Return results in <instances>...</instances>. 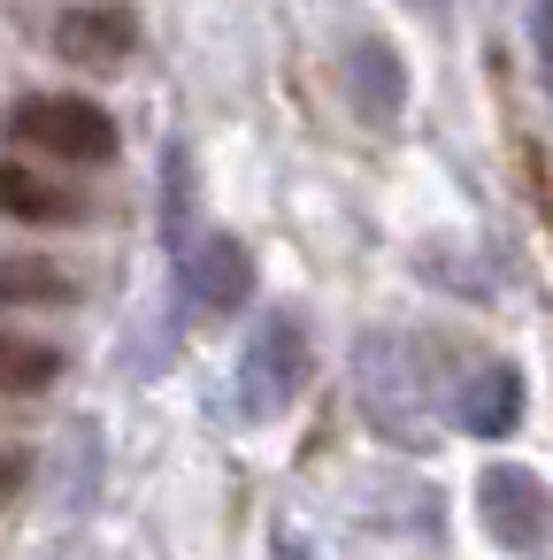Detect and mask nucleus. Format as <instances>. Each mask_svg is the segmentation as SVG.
<instances>
[{
  "label": "nucleus",
  "instance_id": "1",
  "mask_svg": "<svg viewBox=\"0 0 553 560\" xmlns=\"http://www.w3.org/2000/svg\"><path fill=\"white\" fill-rule=\"evenodd\" d=\"M308 384V323L292 307H262L239 353V407L246 422H277Z\"/></svg>",
  "mask_w": 553,
  "mask_h": 560
},
{
  "label": "nucleus",
  "instance_id": "2",
  "mask_svg": "<svg viewBox=\"0 0 553 560\" xmlns=\"http://www.w3.org/2000/svg\"><path fill=\"white\" fill-rule=\"evenodd\" d=\"M16 139L55 154V162H70V170H101L124 147L116 116L101 101H85V93H32V101H16Z\"/></svg>",
  "mask_w": 553,
  "mask_h": 560
},
{
  "label": "nucleus",
  "instance_id": "3",
  "mask_svg": "<svg viewBox=\"0 0 553 560\" xmlns=\"http://www.w3.org/2000/svg\"><path fill=\"white\" fill-rule=\"evenodd\" d=\"M476 514H484V529H492V545H507V552H545V537H553V499H545V483L530 476V468H515V460H492L484 476H476Z\"/></svg>",
  "mask_w": 553,
  "mask_h": 560
},
{
  "label": "nucleus",
  "instance_id": "4",
  "mask_svg": "<svg viewBox=\"0 0 553 560\" xmlns=\"http://www.w3.org/2000/svg\"><path fill=\"white\" fill-rule=\"evenodd\" d=\"M139 47V16L124 0H78V9L55 16V55L78 70H124Z\"/></svg>",
  "mask_w": 553,
  "mask_h": 560
},
{
  "label": "nucleus",
  "instance_id": "5",
  "mask_svg": "<svg viewBox=\"0 0 553 560\" xmlns=\"http://www.w3.org/2000/svg\"><path fill=\"white\" fill-rule=\"evenodd\" d=\"M177 277H185V292H193L208 315H231V307H246V292H254V261H246V246L223 238V231L193 238L185 261H177Z\"/></svg>",
  "mask_w": 553,
  "mask_h": 560
},
{
  "label": "nucleus",
  "instance_id": "6",
  "mask_svg": "<svg viewBox=\"0 0 553 560\" xmlns=\"http://www.w3.org/2000/svg\"><path fill=\"white\" fill-rule=\"evenodd\" d=\"M453 422H461L469 438H507V430L522 422V376H515L507 361L469 369L461 392H453Z\"/></svg>",
  "mask_w": 553,
  "mask_h": 560
},
{
  "label": "nucleus",
  "instance_id": "7",
  "mask_svg": "<svg viewBox=\"0 0 553 560\" xmlns=\"http://www.w3.org/2000/svg\"><path fill=\"white\" fill-rule=\"evenodd\" d=\"M346 85H354V101H361L369 124H392V116L407 108V70H400L392 39H361V47L346 55Z\"/></svg>",
  "mask_w": 553,
  "mask_h": 560
},
{
  "label": "nucleus",
  "instance_id": "8",
  "mask_svg": "<svg viewBox=\"0 0 553 560\" xmlns=\"http://www.w3.org/2000/svg\"><path fill=\"white\" fill-rule=\"evenodd\" d=\"M0 215H16V223H78L85 200L62 177H39L24 162H0Z\"/></svg>",
  "mask_w": 553,
  "mask_h": 560
},
{
  "label": "nucleus",
  "instance_id": "9",
  "mask_svg": "<svg viewBox=\"0 0 553 560\" xmlns=\"http://www.w3.org/2000/svg\"><path fill=\"white\" fill-rule=\"evenodd\" d=\"M78 277L47 254H0V307H70Z\"/></svg>",
  "mask_w": 553,
  "mask_h": 560
},
{
  "label": "nucleus",
  "instance_id": "10",
  "mask_svg": "<svg viewBox=\"0 0 553 560\" xmlns=\"http://www.w3.org/2000/svg\"><path fill=\"white\" fill-rule=\"evenodd\" d=\"M62 376V346H47V338H16V330H0V392H47Z\"/></svg>",
  "mask_w": 553,
  "mask_h": 560
},
{
  "label": "nucleus",
  "instance_id": "11",
  "mask_svg": "<svg viewBox=\"0 0 553 560\" xmlns=\"http://www.w3.org/2000/svg\"><path fill=\"white\" fill-rule=\"evenodd\" d=\"M185 215H193V154H185V139H170V154H162V238L185 254Z\"/></svg>",
  "mask_w": 553,
  "mask_h": 560
},
{
  "label": "nucleus",
  "instance_id": "12",
  "mask_svg": "<svg viewBox=\"0 0 553 560\" xmlns=\"http://www.w3.org/2000/svg\"><path fill=\"white\" fill-rule=\"evenodd\" d=\"M530 47H538V78L553 93V0H530Z\"/></svg>",
  "mask_w": 553,
  "mask_h": 560
},
{
  "label": "nucleus",
  "instance_id": "13",
  "mask_svg": "<svg viewBox=\"0 0 553 560\" xmlns=\"http://www.w3.org/2000/svg\"><path fill=\"white\" fill-rule=\"evenodd\" d=\"M24 483H32V453L24 445H0V506H9Z\"/></svg>",
  "mask_w": 553,
  "mask_h": 560
}]
</instances>
